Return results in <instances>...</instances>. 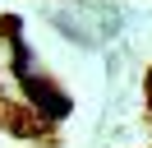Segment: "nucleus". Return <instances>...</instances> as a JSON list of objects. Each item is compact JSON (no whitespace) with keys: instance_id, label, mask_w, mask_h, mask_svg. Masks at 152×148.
<instances>
[{"instance_id":"f257e3e1","label":"nucleus","mask_w":152,"mask_h":148,"mask_svg":"<svg viewBox=\"0 0 152 148\" xmlns=\"http://www.w3.org/2000/svg\"><path fill=\"white\" fill-rule=\"evenodd\" d=\"M19 88H23V97H28V107L37 111L42 120H65L69 111H74V97H69L60 83H51L42 70H28L19 79Z\"/></svg>"},{"instance_id":"f03ea898","label":"nucleus","mask_w":152,"mask_h":148,"mask_svg":"<svg viewBox=\"0 0 152 148\" xmlns=\"http://www.w3.org/2000/svg\"><path fill=\"white\" fill-rule=\"evenodd\" d=\"M148 111H152V70H148Z\"/></svg>"}]
</instances>
